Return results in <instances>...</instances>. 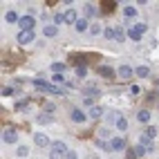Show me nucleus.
<instances>
[{"mask_svg": "<svg viewBox=\"0 0 159 159\" xmlns=\"http://www.w3.org/2000/svg\"><path fill=\"white\" fill-rule=\"evenodd\" d=\"M119 76H121V79H130V76H132V67H130V65H121V67H119Z\"/></svg>", "mask_w": 159, "mask_h": 159, "instance_id": "f8f14e48", "label": "nucleus"}, {"mask_svg": "<svg viewBox=\"0 0 159 159\" xmlns=\"http://www.w3.org/2000/svg\"><path fill=\"white\" fill-rule=\"evenodd\" d=\"M63 157H67V146L63 141H54L49 150V159H63Z\"/></svg>", "mask_w": 159, "mask_h": 159, "instance_id": "f257e3e1", "label": "nucleus"}, {"mask_svg": "<svg viewBox=\"0 0 159 159\" xmlns=\"http://www.w3.org/2000/svg\"><path fill=\"white\" fill-rule=\"evenodd\" d=\"M74 29H76L79 34H83V31H88V29H90V27H88V20H85V18H79V23L74 25Z\"/></svg>", "mask_w": 159, "mask_h": 159, "instance_id": "9b49d317", "label": "nucleus"}, {"mask_svg": "<svg viewBox=\"0 0 159 159\" xmlns=\"http://www.w3.org/2000/svg\"><path fill=\"white\" fill-rule=\"evenodd\" d=\"M2 141H5V143H16V141H18V132H16L14 128H5V130H2Z\"/></svg>", "mask_w": 159, "mask_h": 159, "instance_id": "7ed1b4c3", "label": "nucleus"}, {"mask_svg": "<svg viewBox=\"0 0 159 159\" xmlns=\"http://www.w3.org/2000/svg\"><path fill=\"white\" fill-rule=\"evenodd\" d=\"M128 36L134 40V43H137V40H141V34H139V31H137L134 27H130V29H128Z\"/></svg>", "mask_w": 159, "mask_h": 159, "instance_id": "412c9836", "label": "nucleus"}, {"mask_svg": "<svg viewBox=\"0 0 159 159\" xmlns=\"http://www.w3.org/2000/svg\"><path fill=\"white\" fill-rule=\"evenodd\" d=\"M16 40H18L20 45H27V43H31V40H34V31H20Z\"/></svg>", "mask_w": 159, "mask_h": 159, "instance_id": "423d86ee", "label": "nucleus"}, {"mask_svg": "<svg viewBox=\"0 0 159 159\" xmlns=\"http://www.w3.org/2000/svg\"><path fill=\"white\" fill-rule=\"evenodd\" d=\"M27 152H29L27 146H20V148H18V157H27Z\"/></svg>", "mask_w": 159, "mask_h": 159, "instance_id": "473e14b6", "label": "nucleus"}, {"mask_svg": "<svg viewBox=\"0 0 159 159\" xmlns=\"http://www.w3.org/2000/svg\"><path fill=\"white\" fill-rule=\"evenodd\" d=\"M52 70H54V74H63V70H65V63H54V65H52Z\"/></svg>", "mask_w": 159, "mask_h": 159, "instance_id": "b1692460", "label": "nucleus"}, {"mask_svg": "<svg viewBox=\"0 0 159 159\" xmlns=\"http://www.w3.org/2000/svg\"><path fill=\"white\" fill-rule=\"evenodd\" d=\"M141 146L146 148V150H148V152H150V150H152V139H148V137H146V134H141Z\"/></svg>", "mask_w": 159, "mask_h": 159, "instance_id": "6ab92c4d", "label": "nucleus"}, {"mask_svg": "<svg viewBox=\"0 0 159 159\" xmlns=\"http://www.w3.org/2000/svg\"><path fill=\"white\" fill-rule=\"evenodd\" d=\"M148 150H146V148L139 143V146H134V148H130V150L128 152H125V157H128V159H139L141 155H146Z\"/></svg>", "mask_w": 159, "mask_h": 159, "instance_id": "20e7f679", "label": "nucleus"}, {"mask_svg": "<svg viewBox=\"0 0 159 159\" xmlns=\"http://www.w3.org/2000/svg\"><path fill=\"white\" fill-rule=\"evenodd\" d=\"M123 14L128 16V18H134V16H137V9H134V7H125V9H123Z\"/></svg>", "mask_w": 159, "mask_h": 159, "instance_id": "a878e982", "label": "nucleus"}, {"mask_svg": "<svg viewBox=\"0 0 159 159\" xmlns=\"http://www.w3.org/2000/svg\"><path fill=\"white\" fill-rule=\"evenodd\" d=\"M18 23H20V31H31L34 29V18L31 16H23Z\"/></svg>", "mask_w": 159, "mask_h": 159, "instance_id": "39448f33", "label": "nucleus"}, {"mask_svg": "<svg viewBox=\"0 0 159 159\" xmlns=\"http://www.w3.org/2000/svg\"><path fill=\"white\" fill-rule=\"evenodd\" d=\"M52 81H54V83H63V74H54V76H52Z\"/></svg>", "mask_w": 159, "mask_h": 159, "instance_id": "c9c22d12", "label": "nucleus"}, {"mask_svg": "<svg viewBox=\"0 0 159 159\" xmlns=\"http://www.w3.org/2000/svg\"><path fill=\"white\" fill-rule=\"evenodd\" d=\"M85 72H88V70H85V65L76 67V76H81V79H83V76H85Z\"/></svg>", "mask_w": 159, "mask_h": 159, "instance_id": "2f4dec72", "label": "nucleus"}, {"mask_svg": "<svg viewBox=\"0 0 159 159\" xmlns=\"http://www.w3.org/2000/svg\"><path fill=\"white\" fill-rule=\"evenodd\" d=\"M63 16H65V23H70V25H76V23H79V18H76V9H67V11L63 14Z\"/></svg>", "mask_w": 159, "mask_h": 159, "instance_id": "6e6552de", "label": "nucleus"}, {"mask_svg": "<svg viewBox=\"0 0 159 159\" xmlns=\"http://www.w3.org/2000/svg\"><path fill=\"white\" fill-rule=\"evenodd\" d=\"M36 121H38V123H49V121H52V116H47V114H38V116H36Z\"/></svg>", "mask_w": 159, "mask_h": 159, "instance_id": "c85d7f7f", "label": "nucleus"}, {"mask_svg": "<svg viewBox=\"0 0 159 159\" xmlns=\"http://www.w3.org/2000/svg\"><path fill=\"white\" fill-rule=\"evenodd\" d=\"M125 128H128V121H125L123 116H121V119L116 121V130H125Z\"/></svg>", "mask_w": 159, "mask_h": 159, "instance_id": "cd10ccee", "label": "nucleus"}, {"mask_svg": "<svg viewBox=\"0 0 159 159\" xmlns=\"http://www.w3.org/2000/svg\"><path fill=\"white\" fill-rule=\"evenodd\" d=\"M85 94H88L90 99H92V97H99V88H94V85H90V88L85 90Z\"/></svg>", "mask_w": 159, "mask_h": 159, "instance_id": "393cba45", "label": "nucleus"}, {"mask_svg": "<svg viewBox=\"0 0 159 159\" xmlns=\"http://www.w3.org/2000/svg\"><path fill=\"white\" fill-rule=\"evenodd\" d=\"M34 85L38 88V90H45V92H52V94H63V90L58 88V85H49V83H43V81H34Z\"/></svg>", "mask_w": 159, "mask_h": 159, "instance_id": "f03ea898", "label": "nucleus"}, {"mask_svg": "<svg viewBox=\"0 0 159 159\" xmlns=\"http://www.w3.org/2000/svg\"><path fill=\"white\" fill-rule=\"evenodd\" d=\"M143 134H146V137H148V139H155V134H157V130H155V128H152V125H148V128H146V130H143Z\"/></svg>", "mask_w": 159, "mask_h": 159, "instance_id": "4be33fe9", "label": "nucleus"}, {"mask_svg": "<svg viewBox=\"0 0 159 159\" xmlns=\"http://www.w3.org/2000/svg\"><path fill=\"white\" fill-rule=\"evenodd\" d=\"M27 103H29V101H27V99H25V101H18V105H16V108H18V110H20V108H25V105H27Z\"/></svg>", "mask_w": 159, "mask_h": 159, "instance_id": "4c0bfd02", "label": "nucleus"}, {"mask_svg": "<svg viewBox=\"0 0 159 159\" xmlns=\"http://www.w3.org/2000/svg\"><path fill=\"white\" fill-rule=\"evenodd\" d=\"M101 114H103V110L99 108V105H94V108L90 110V114H88V116H90V119H94V121H97V119H101Z\"/></svg>", "mask_w": 159, "mask_h": 159, "instance_id": "ddd939ff", "label": "nucleus"}, {"mask_svg": "<svg viewBox=\"0 0 159 159\" xmlns=\"http://www.w3.org/2000/svg\"><path fill=\"white\" fill-rule=\"evenodd\" d=\"M83 11H85V16H88V18H92V16H97V7L88 2L85 7H83Z\"/></svg>", "mask_w": 159, "mask_h": 159, "instance_id": "2eb2a0df", "label": "nucleus"}, {"mask_svg": "<svg viewBox=\"0 0 159 159\" xmlns=\"http://www.w3.org/2000/svg\"><path fill=\"white\" fill-rule=\"evenodd\" d=\"M72 121L74 123H83V121H85V112H83V110H72Z\"/></svg>", "mask_w": 159, "mask_h": 159, "instance_id": "9d476101", "label": "nucleus"}, {"mask_svg": "<svg viewBox=\"0 0 159 159\" xmlns=\"http://www.w3.org/2000/svg\"><path fill=\"white\" fill-rule=\"evenodd\" d=\"M97 146H99V148H103V150H112V146H110V143H105L103 139H99V141H97Z\"/></svg>", "mask_w": 159, "mask_h": 159, "instance_id": "c756f323", "label": "nucleus"}, {"mask_svg": "<svg viewBox=\"0 0 159 159\" xmlns=\"http://www.w3.org/2000/svg\"><path fill=\"white\" fill-rule=\"evenodd\" d=\"M67 159H76V152H72V150H70V152H67Z\"/></svg>", "mask_w": 159, "mask_h": 159, "instance_id": "58836bf2", "label": "nucleus"}, {"mask_svg": "<svg viewBox=\"0 0 159 159\" xmlns=\"http://www.w3.org/2000/svg\"><path fill=\"white\" fill-rule=\"evenodd\" d=\"M34 141H36V146H40V148H45V146H52L45 132H36V134H34Z\"/></svg>", "mask_w": 159, "mask_h": 159, "instance_id": "0eeeda50", "label": "nucleus"}, {"mask_svg": "<svg viewBox=\"0 0 159 159\" xmlns=\"http://www.w3.org/2000/svg\"><path fill=\"white\" fill-rule=\"evenodd\" d=\"M97 72L101 74V76H114V70H110V67H105V65L97 67Z\"/></svg>", "mask_w": 159, "mask_h": 159, "instance_id": "f3484780", "label": "nucleus"}, {"mask_svg": "<svg viewBox=\"0 0 159 159\" xmlns=\"http://www.w3.org/2000/svg\"><path fill=\"white\" fill-rule=\"evenodd\" d=\"M43 34H45V36H56V34H58V27H56V25H47V27L43 29Z\"/></svg>", "mask_w": 159, "mask_h": 159, "instance_id": "dca6fc26", "label": "nucleus"}, {"mask_svg": "<svg viewBox=\"0 0 159 159\" xmlns=\"http://www.w3.org/2000/svg\"><path fill=\"white\" fill-rule=\"evenodd\" d=\"M103 34H105V38H114V27H108Z\"/></svg>", "mask_w": 159, "mask_h": 159, "instance_id": "7c9ffc66", "label": "nucleus"}, {"mask_svg": "<svg viewBox=\"0 0 159 159\" xmlns=\"http://www.w3.org/2000/svg\"><path fill=\"white\" fill-rule=\"evenodd\" d=\"M114 40H116V43H123V40H125V34H123L121 27H114Z\"/></svg>", "mask_w": 159, "mask_h": 159, "instance_id": "4468645a", "label": "nucleus"}, {"mask_svg": "<svg viewBox=\"0 0 159 159\" xmlns=\"http://www.w3.org/2000/svg\"><path fill=\"white\" fill-rule=\"evenodd\" d=\"M110 146H112V150H123V148H125V139H123V137H114V139L110 141Z\"/></svg>", "mask_w": 159, "mask_h": 159, "instance_id": "1a4fd4ad", "label": "nucleus"}, {"mask_svg": "<svg viewBox=\"0 0 159 159\" xmlns=\"http://www.w3.org/2000/svg\"><path fill=\"white\" fill-rule=\"evenodd\" d=\"M5 20H7V23H16V20H20L14 11H7V16H5Z\"/></svg>", "mask_w": 159, "mask_h": 159, "instance_id": "bb28decb", "label": "nucleus"}, {"mask_svg": "<svg viewBox=\"0 0 159 159\" xmlns=\"http://www.w3.org/2000/svg\"><path fill=\"white\" fill-rule=\"evenodd\" d=\"M134 29L139 31V34H143V31H146V25H143V23H137V25H134Z\"/></svg>", "mask_w": 159, "mask_h": 159, "instance_id": "72a5a7b5", "label": "nucleus"}, {"mask_svg": "<svg viewBox=\"0 0 159 159\" xmlns=\"http://www.w3.org/2000/svg\"><path fill=\"white\" fill-rule=\"evenodd\" d=\"M112 7H114L112 2H103V11H112Z\"/></svg>", "mask_w": 159, "mask_h": 159, "instance_id": "e433bc0d", "label": "nucleus"}, {"mask_svg": "<svg viewBox=\"0 0 159 159\" xmlns=\"http://www.w3.org/2000/svg\"><path fill=\"white\" fill-rule=\"evenodd\" d=\"M103 31H105V29H103L101 25H92V27H90V34H94V36H99V34H103Z\"/></svg>", "mask_w": 159, "mask_h": 159, "instance_id": "5701e85b", "label": "nucleus"}, {"mask_svg": "<svg viewBox=\"0 0 159 159\" xmlns=\"http://www.w3.org/2000/svg\"><path fill=\"white\" fill-rule=\"evenodd\" d=\"M137 119H139L141 123H148V121H150V112H148V110H141L139 114H137Z\"/></svg>", "mask_w": 159, "mask_h": 159, "instance_id": "a211bd4d", "label": "nucleus"}, {"mask_svg": "<svg viewBox=\"0 0 159 159\" xmlns=\"http://www.w3.org/2000/svg\"><path fill=\"white\" fill-rule=\"evenodd\" d=\"M11 94H14L11 88H2V97H11Z\"/></svg>", "mask_w": 159, "mask_h": 159, "instance_id": "f704fd0d", "label": "nucleus"}, {"mask_svg": "<svg viewBox=\"0 0 159 159\" xmlns=\"http://www.w3.org/2000/svg\"><path fill=\"white\" fill-rule=\"evenodd\" d=\"M137 76H141V79H146V76H150V70H148L146 65H141V67H137Z\"/></svg>", "mask_w": 159, "mask_h": 159, "instance_id": "aec40b11", "label": "nucleus"}]
</instances>
